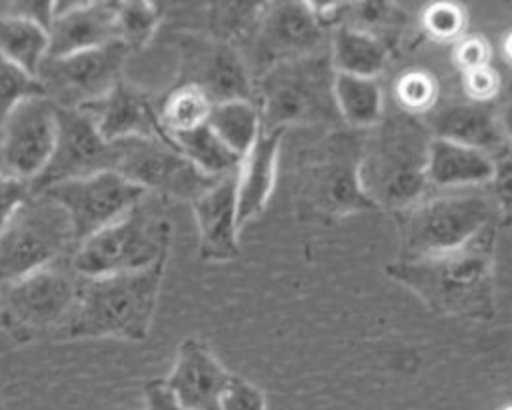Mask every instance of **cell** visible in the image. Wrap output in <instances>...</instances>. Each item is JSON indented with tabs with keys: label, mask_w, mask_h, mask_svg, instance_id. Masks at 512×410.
Listing matches in <instances>:
<instances>
[{
	"label": "cell",
	"mask_w": 512,
	"mask_h": 410,
	"mask_svg": "<svg viewBox=\"0 0 512 410\" xmlns=\"http://www.w3.org/2000/svg\"><path fill=\"white\" fill-rule=\"evenodd\" d=\"M454 62L464 72L490 66V44L484 36H462L454 48Z\"/></svg>",
	"instance_id": "cell-38"
},
{
	"label": "cell",
	"mask_w": 512,
	"mask_h": 410,
	"mask_svg": "<svg viewBox=\"0 0 512 410\" xmlns=\"http://www.w3.org/2000/svg\"><path fill=\"white\" fill-rule=\"evenodd\" d=\"M114 168L116 144L104 140L90 114L78 108H58L56 148L48 166L32 180V192L40 194L56 184Z\"/></svg>",
	"instance_id": "cell-15"
},
{
	"label": "cell",
	"mask_w": 512,
	"mask_h": 410,
	"mask_svg": "<svg viewBox=\"0 0 512 410\" xmlns=\"http://www.w3.org/2000/svg\"><path fill=\"white\" fill-rule=\"evenodd\" d=\"M432 134L422 116L402 108L384 112L366 132L360 180L378 210L392 216L428 194V158Z\"/></svg>",
	"instance_id": "cell-3"
},
{
	"label": "cell",
	"mask_w": 512,
	"mask_h": 410,
	"mask_svg": "<svg viewBox=\"0 0 512 410\" xmlns=\"http://www.w3.org/2000/svg\"><path fill=\"white\" fill-rule=\"evenodd\" d=\"M174 84L200 88L214 104L254 100V76L244 54L206 32H184L178 40V70Z\"/></svg>",
	"instance_id": "cell-12"
},
{
	"label": "cell",
	"mask_w": 512,
	"mask_h": 410,
	"mask_svg": "<svg viewBox=\"0 0 512 410\" xmlns=\"http://www.w3.org/2000/svg\"><path fill=\"white\" fill-rule=\"evenodd\" d=\"M116 144V172L156 196L194 202L218 178L202 174L180 150L158 138H128Z\"/></svg>",
	"instance_id": "cell-11"
},
{
	"label": "cell",
	"mask_w": 512,
	"mask_h": 410,
	"mask_svg": "<svg viewBox=\"0 0 512 410\" xmlns=\"http://www.w3.org/2000/svg\"><path fill=\"white\" fill-rule=\"evenodd\" d=\"M334 100L342 124L352 130L368 132L384 116V92L378 78L336 74Z\"/></svg>",
	"instance_id": "cell-25"
},
{
	"label": "cell",
	"mask_w": 512,
	"mask_h": 410,
	"mask_svg": "<svg viewBox=\"0 0 512 410\" xmlns=\"http://www.w3.org/2000/svg\"><path fill=\"white\" fill-rule=\"evenodd\" d=\"M496 168L490 180V196L498 214V228H512V146L494 158Z\"/></svg>",
	"instance_id": "cell-35"
},
{
	"label": "cell",
	"mask_w": 512,
	"mask_h": 410,
	"mask_svg": "<svg viewBox=\"0 0 512 410\" xmlns=\"http://www.w3.org/2000/svg\"><path fill=\"white\" fill-rule=\"evenodd\" d=\"M48 48V28L14 12L0 16V54L6 60L36 76L48 56Z\"/></svg>",
	"instance_id": "cell-26"
},
{
	"label": "cell",
	"mask_w": 512,
	"mask_h": 410,
	"mask_svg": "<svg viewBox=\"0 0 512 410\" xmlns=\"http://www.w3.org/2000/svg\"><path fill=\"white\" fill-rule=\"evenodd\" d=\"M120 2H54L50 48L46 58H60L118 40Z\"/></svg>",
	"instance_id": "cell-19"
},
{
	"label": "cell",
	"mask_w": 512,
	"mask_h": 410,
	"mask_svg": "<svg viewBox=\"0 0 512 410\" xmlns=\"http://www.w3.org/2000/svg\"><path fill=\"white\" fill-rule=\"evenodd\" d=\"M198 228V256L204 262H230L240 254L236 174L218 178L192 204Z\"/></svg>",
	"instance_id": "cell-20"
},
{
	"label": "cell",
	"mask_w": 512,
	"mask_h": 410,
	"mask_svg": "<svg viewBox=\"0 0 512 410\" xmlns=\"http://www.w3.org/2000/svg\"><path fill=\"white\" fill-rule=\"evenodd\" d=\"M264 6L266 2H210L206 6V34L242 52L256 32Z\"/></svg>",
	"instance_id": "cell-30"
},
{
	"label": "cell",
	"mask_w": 512,
	"mask_h": 410,
	"mask_svg": "<svg viewBox=\"0 0 512 410\" xmlns=\"http://www.w3.org/2000/svg\"><path fill=\"white\" fill-rule=\"evenodd\" d=\"M74 250L64 208L46 194H34L0 232V288L72 256Z\"/></svg>",
	"instance_id": "cell-9"
},
{
	"label": "cell",
	"mask_w": 512,
	"mask_h": 410,
	"mask_svg": "<svg viewBox=\"0 0 512 410\" xmlns=\"http://www.w3.org/2000/svg\"><path fill=\"white\" fill-rule=\"evenodd\" d=\"M36 96H46L38 76L28 74L0 54V132L8 116L24 102Z\"/></svg>",
	"instance_id": "cell-32"
},
{
	"label": "cell",
	"mask_w": 512,
	"mask_h": 410,
	"mask_svg": "<svg viewBox=\"0 0 512 410\" xmlns=\"http://www.w3.org/2000/svg\"><path fill=\"white\" fill-rule=\"evenodd\" d=\"M328 30L316 20L308 2H266L256 32L242 50L254 76L270 68L328 50Z\"/></svg>",
	"instance_id": "cell-10"
},
{
	"label": "cell",
	"mask_w": 512,
	"mask_h": 410,
	"mask_svg": "<svg viewBox=\"0 0 512 410\" xmlns=\"http://www.w3.org/2000/svg\"><path fill=\"white\" fill-rule=\"evenodd\" d=\"M498 120H500V128H502L508 144L512 146V90L504 98V102L498 106Z\"/></svg>",
	"instance_id": "cell-41"
},
{
	"label": "cell",
	"mask_w": 512,
	"mask_h": 410,
	"mask_svg": "<svg viewBox=\"0 0 512 410\" xmlns=\"http://www.w3.org/2000/svg\"><path fill=\"white\" fill-rule=\"evenodd\" d=\"M498 230V224H490L468 244L442 254L396 258L386 264L384 272L438 316L488 322L496 316L494 250Z\"/></svg>",
	"instance_id": "cell-1"
},
{
	"label": "cell",
	"mask_w": 512,
	"mask_h": 410,
	"mask_svg": "<svg viewBox=\"0 0 512 410\" xmlns=\"http://www.w3.org/2000/svg\"><path fill=\"white\" fill-rule=\"evenodd\" d=\"M172 146L180 150L202 174L210 178H224L238 172L242 162L214 132L212 128L200 126L192 132L170 138Z\"/></svg>",
	"instance_id": "cell-29"
},
{
	"label": "cell",
	"mask_w": 512,
	"mask_h": 410,
	"mask_svg": "<svg viewBox=\"0 0 512 410\" xmlns=\"http://www.w3.org/2000/svg\"><path fill=\"white\" fill-rule=\"evenodd\" d=\"M422 118L432 138L476 148L492 158L510 148L500 128L498 106L494 102H450L432 108Z\"/></svg>",
	"instance_id": "cell-21"
},
{
	"label": "cell",
	"mask_w": 512,
	"mask_h": 410,
	"mask_svg": "<svg viewBox=\"0 0 512 410\" xmlns=\"http://www.w3.org/2000/svg\"><path fill=\"white\" fill-rule=\"evenodd\" d=\"M284 130H262L258 142L242 158L236 172V206L240 226L260 216L276 186L278 156Z\"/></svg>",
	"instance_id": "cell-22"
},
{
	"label": "cell",
	"mask_w": 512,
	"mask_h": 410,
	"mask_svg": "<svg viewBox=\"0 0 512 410\" xmlns=\"http://www.w3.org/2000/svg\"><path fill=\"white\" fill-rule=\"evenodd\" d=\"M502 410H512V404H508V406H504Z\"/></svg>",
	"instance_id": "cell-43"
},
{
	"label": "cell",
	"mask_w": 512,
	"mask_h": 410,
	"mask_svg": "<svg viewBox=\"0 0 512 410\" xmlns=\"http://www.w3.org/2000/svg\"><path fill=\"white\" fill-rule=\"evenodd\" d=\"M364 140L366 132L340 126L298 154L292 200L300 222L334 224L350 214L378 212L360 180Z\"/></svg>",
	"instance_id": "cell-2"
},
{
	"label": "cell",
	"mask_w": 512,
	"mask_h": 410,
	"mask_svg": "<svg viewBox=\"0 0 512 410\" xmlns=\"http://www.w3.org/2000/svg\"><path fill=\"white\" fill-rule=\"evenodd\" d=\"M174 224L146 196L128 214L76 246L70 256L84 278L138 272L166 260Z\"/></svg>",
	"instance_id": "cell-7"
},
{
	"label": "cell",
	"mask_w": 512,
	"mask_h": 410,
	"mask_svg": "<svg viewBox=\"0 0 512 410\" xmlns=\"http://www.w3.org/2000/svg\"><path fill=\"white\" fill-rule=\"evenodd\" d=\"M464 26V10L454 2H434L426 8L422 16V32L440 42L460 38Z\"/></svg>",
	"instance_id": "cell-34"
},
{
	"label": "cell",
	"mask_w": 512,
	"mask_h": 410,
	"mask_svg": "<svg viewBox=\"0 0 512 410\" xmlns=\"http://www.w3.org/2000/svg\"><path fill=\"white\" fill-rule=\"evenodd\" d=\"M394 92H396L398 108L416 116H424L434 108V102L438 96V84L432 74L416 68V70H406L404 74L398 76Z\"/></svg>",
	"instance_id": "cell-33"
},
{
	"label": "cell",
	"mask_w": 512,
	"mask_h": 410,
	"mask_svg": "<svg viewBox=\"0 0 512 410\" xmlns=\"http://www.w3.org/2000/svg\"><path fill=\"white\" fill-rule=\"evenodd\" d=\"M162 22V6L158 2H120L118 8V40L130 50H142L156 34Z\"/></svg>",
	"instance_id": "cell-31"
},
{
	"label": "cell",
	"mask_w": 512,
	"mask_h": 410,
	"mask_svg": "<svg viewBox=\"0 0 512 410\" xmlns=\"http://www.w3.org/2000/svg\"><path fill=\"white\" fill-rule=\"evenodd\" d=\"M144 410H186L170 392L164 378H154L144 384Z\"/></svg>",
	"instance_id": "cell-40"
},
{
	"label": "cell",
	"mask_w": 512,
	"mask_h": 410,
	"mask_svg": "<svg viewBox=\"0 0 512 410\" xmlns=\"http://www.w3.org/2000/svg\"><path fill=\"white\" fill-rule=\"evenodd\" d=\"M328 52L336 74L362 78H378L390 58L388 44L346 24H340L330 32Z\"/></svg>",
	"instance_id": "cell-24"
},
{
	"label": "cell",
	"mask_w": 512,
	"mask_h": 410,
	"mask_svg": "<svg viewBox=\"0 0 512 410\" xmlns=\"http://www.w3.org/2000/svg\"><path fill=\"white\" fill-rule=\"evenodd\" d=\"M502 50H504V56H506V60L512 64V32L504 38V46H502Z\"/></svg>",
	"instance_id": "cell-42"
},
{
	"label": "cell",
	"mask_w": 512,
	"mask_h": 410,
	"mask_svg": "<svg viewBox=\"0 0 512 410\" xmlns=\"http://www.w3.org/2000/svg\"><path fill=\"white\" fill-rule=\"evenodd\" d=\"M214 102L192 84H172L158 96V118L168 138L208 124Z\"/></svg>",
	"instance_id": "cell-28"
},
{
	"label": "cell",
	"mask_w": 512,
	"mask_h": 410,
	"mask_svg": "<svg viewBox=\"0 0 512 410\" xmlns=\"http://www.w3.org/2000/svg\"><path fill=\"white\" fill-rule=\"evenodd\" d=\"M232 378L206 340L190 336L180 342L164 382L186 410H220Z\"/></svg>",
	"instance_id": "cell-18"
},
{
	"label": "cell",
	"mask_w": 512,
	"mask_h": 410,
	"mask_svg": "<svg viewBox=\"0 0 512 410\" xmlns=\"http://www.w3.org/2000/svg\"><path fill=\"white\" fill-rule=\"evenodd\" d=\"M336 70L330 52L278 64L254 80L262 130H288L292 126H344L334 100Z\"/></svg>",
	"instance_id": "cell-5"
},
{
	"label": "cell",
	"mask_w": 512,
	"mask_h": 410,
	"mask_svg": "<svg viewBox=\"0 0 512 410\" xmlns=\"http://www.w3.org/2000/svg\"><path fill=\"white\" fill-rule=\"evenodd\" d=\"M496 162L490 154L432 138L428 158V184L436 190H460L488 186Z\"/></svg>",
	"instance_id": "cell-23"
},
{
	"label": "cell",
	"mask_w": 512,
	"mask_h": 410,
	"mask_svg": "<svg viewBox=\"0 0 512 410\" xmlns=\"http://www.w3.org/2000/svg\"><path fill=\"white\" fill-rule=\"evenodd\" d=\"M132 52L120 42L102 48L46 58L38 68V80L58 108H82L102 98L120 78Z\"/></svg>",
	"instance_id": "cell-14"
},
{
	"label": "cell",
	"mask_w": 512,
	"mask_h": 410,
	"mask_svg": "<svg viewBox=\"0 0 512 410\" xmlns=\"http://www.w3.org/2000/svg\"><path fill=\"white\" fill-rule=\"evenodd\" d=\"M0 410H2V402H0Z\"/></svg>",
	"instance_id": "cell-44"
},
{
	"label": "cell",
	"mask_w": 512,
	"mask_h": 410,
	"mask_svg": "<svg viewBox=\"0 0 512 410\" xmlns=\"http://www.w3.org/2000/svg\"><path fill=\"white\" fill-rule=\"evenodd\" d=\"M40 194L50 196L64 208L76 246L120 220L148 196L144 188L116 170L68 180Z\"/></svg>",
	"instance_id": "cell-13"
},
{
	"label": "cell",
	"mask_w": 512,
	"mask_h": 410,
	"mask_svg": "<svg viewBox=\"0 0 512 410\" xmlns=\"http://www.w3.org/2000/svg\"><path fill=\"white\" fill-rule=\"evenodd\" d=\"M208 126L240 158L262 136V114L254 100H232L212 106Z\"/></svg>",
	"instance_id": "cell-27"
},
{
	"label": "cell",
	"mask_w": 512,
	"mask_h": 410,
	"mask_svg": "<svg viewBox=\"0 0 512 410\" xmlns=\"http://www.w3.org/2000/svg\"><path fill=\"white\" fill-rule=\"evenodd\" d=\"M220 410H266V396L256 384L234 374Z\"/></svg>",
	"instance_id": "cell-37"
},
{
	"label": "cell",
	"mask_w": 512,
	"mask_h": 410,
	"mask_svg": "<svg viewBox=\"0 0 512 410\" xmlns=\"http://www.w3.org/2000/svg\"><path fill=\"white\" fill-rule=\"evenodd\" d=\"M80 274L70 256L0 288V324L16 342H32L62 326L78 300Z\"/></svg>",
	"instance_id": "cell-8"
},
{
	"label": "cell",
	"mask_w": 512,
	"mask_h": 410,
	"mask_svg": "<svg viewBox=\"0 0 512 410\" xmlns=\"http://www.w3.org/2000/svg\"><path fill=\"white\" fill-rule=\"evenodd\" d=\"M78 110L90 114L98 132L108 142L158 138L172 144L158 118V96L134 86L124 76L102 98Z\"/></svg>",
	"instance_id": "cell-17"
},
{
	"label": "cell",
	"mask_w": 512,
	"mask_h": 410,
	"mask_svg": "<svg viewBox=\"0 0 512 410\" xmlns=\"http://www.w3.org/2000/svg\"><path fill=\"white\" fill-rule=\"evenodd\" d=\"M398 258H424L460 248L490 224H498L494 200L484 188L438 190L394 214Z\"/></svg>",
	"instance_id": "cell-6"
},
{
	"label": "cell",
	"mask_w": 512,
	"mask_h": 410,
	"mask_svg": "<svg viewBox=\"0 0 512 410\" xmlns=\"http://www.w3.org/2000/svg\"><path fill=\"white\" fill-rule=\"evenodd\" d=\"M166 260L138 272L80 276L78 300L64 338H120L142 342L154 320Z\"/></svg>",
	"instance_id": "cell-4"
},
{
	"label": "cell",
	"mask_w": 512,
	"mask_h": 410,
	"mask_svg": "<svg viewBox=\"0 0 512 410\" xmlns=\"http://www.w3.org/2000/svg\"><path fill=\"white\" fill-rule=\"evenodd\" d=\"M58 138V108L46 96L24 100L0 132V168L32 184L48 166Z\"/></svg>",
	"instance_id": "cell-16"
},
{
	"label": "cell",
	"mask_w": 512,
	"mask_h": 410,
	"mask_svg": "<svg viewBox=\"0 0 512 410\" xmlns=\"http://www.w3.org/2000/svg\"><path fill=\"white\" fill-rule=\"evenodd\" d=\"M32 196L34 192L30 182L10 176L0 168V232Z\"/></svg>",
	"instance_id": "cell-36"
},
{
	"label": "cell",
	"mask_w": 512,
	"mask_h": 410,
	"mask_svg": "<svg viewBox=\"0 0 512 410\" xmlns=\"http://www.w3.org/2000/svg\"><path fill=\"white\" fill-rule=\"evenodd\" d=\"M462 80H464V90L468 100L494 102L500 88V76L496 70H492L490 66L476 68V70L464 72Z\"/></svg>",
	"instance_id": "cell-39"
}]
</instances>
